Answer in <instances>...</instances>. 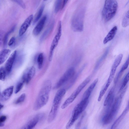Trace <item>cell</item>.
Listing matches in <instances>:
<instances>
[{
  "mask_svg": "<svg viewBox=\"0 0 129 129\" xmlns=\"http://www.w3.org/2000/svg\"><path fill=\"white\" fill-rule=\"evenodd\" d=\"M18 4L23 9H25V5L22 0H12Z\"/></svg>",
  "mask_w": 129,
  "mask_h": 129,
  "instance_id": "35",
  "label": "cell"
},
{
  "mask_svg": "<svg viewBox=\"0 0 129 129\" xmlns=\"http://www.w3.org/2000/svg\"><path fill=\"white\" fill-rule=\"evenodd\" d=\"M54 25V23L53 22L44 32L40 38V42L45 40L49 36L53 29Z\"/></svg>",
  "mask_w": 129,
  "mask_h": 129,
  "instance_id": "22",
  "label": "cell"
},
{
  "mask_svg": "<svg viewBox=\"0 0 129 129\" xmlns=\"http://www.w3.org/2000/svg\"><path fill=\"white\" fill-rule=\"evenodd\" d=\"M110 84L107 82L104 87L101 90L98 98V101L99 102L101 100Z\"/></svg>",
  "mask_w": 129,
  "mask_h": 129,
  "instance_id": "26",
  "label": "cell"
},
{
  "mask_svg": "<svg viewBox=\"0 0 129 129\" xmlns=\"http://www.w3.org/2000/svg\"><path fill=\"white\" fill-rule=\"evenodd\" d=\"M118 6L116 1L112 0L110 6L103 17L105 22L109 21L114 17L117 11Z\"/></svg>",
  "mask_w": 129,
  "mask_h": 129,
  "instance_id": "9",
  "label": "cell"
},
{
  "mask_svg": "<svg viewBox=\"0 0 129 129\" xmlns=\"http://www.w3.org/2000/svg\"><path fill=\"white\" fill-rule=\"evenodd\" d=\"M36 57L35 60L37 62L39 69H40L42 67L43 63L44 57L43 53H40Z\"/></svg>",
  "mask_w": 129,
  "mask_h": 129,
  "instance_id": "25",
  "label": "cell"
},
{
  "mask_svg": "<svg viewBox=\"0 0 129 129\" xmlns=\"http://www.w3.org/2000/svg\"><path fill=\"white\" fill-rule=\"evenodd\" d=\"M7 117L5 115L0 114V127L4 126V123Z\"/></svg>",
  "mask_w": 129,
  "mask_h": 129,
  "instance_id": "34",
  "label": "cell"
},
{
  "mask_svg": "<svg viewBox=\"0 0 129 129\" xmlns=\"http://www.w3.org/2000/svg\"><path fill=\"white\" fill-rule=\"evenodd\" d=\"M128 65L129 57H128L125 62L122 66L121 69L119 72L116 77L115 80V83H116L118 81L123 72L127 68Z\"/></svg>",
  "mask_w": 129,
  "mask_h": 129,
  "instance_id": "23",
  "label": "cell"
},
{
  "mask_svg": "<svg viewBox=\"0 0 129 129\" xmlns=\"http://www.w3.org/2000/svg\"><path fill=\"white\" fill-rule=\"evenodd\" d=\"M4 35L3 32L0 30V45L3 43Z\"/></svg>",
  "mask_w": 129,
  "mask_h": 129,
  "instance_id": "37",
  "label": "cell"
},
{
  "mask_svg": "<svg viewBox=\"0 0 129 129\" xmlns=\"http://www.w3.org/2000/svg\"><path fill=\"white\" fill-rule=\"evenodd\" d=\"M17 54L16 50L14 51L11 54L6 62L5 68L7 75L9 74L12 70L13 66L16 56Z\"/></svg>",
  "mask_w": 129,
  "mask_h": 129,
  "instance_id": "13",
  "label": "cell"
},
{
  "mask_svg": "<svg viewBox=\"0 0 129 129\" xmlns=\"http://www.w3.org/2000/svg\"><path fill=\"white\" fill-rule=\"evenodd\" d=\"M7 75L5 68L3 67H0V80L4 81Z\"/></svg>",
  "mask_w": 129,
  "mask_h": 129,
  "instance_id": "31",
  "label": "cell"
},
{
  "mask_svg": "<svg viewBox=\"0 0 129 129\" xmlns=\"http://www.w3.org/2000/svg\"><path fill=\"white\" fill-rule=\"evenodd\" d=\"M129 109V104L128 103L125 109L120 115L114 122L112 125L111 128L115 129L121 121L122 120L126 114L128 112Z\"/></svg>",
  "mask_w": 129,
  "mask_h": 129,
  "instance_id": "18",
  "label": "cell"
},
{
  "mask_svg": "<svg viewBox=\"0 0 129 129\" xmlns=\"http://www.w3.org/2000/svg\"><path fill=\"white\" fill-rule=\"evenodd\" d=\"M117 29L116 26L114 27L109 32L103 41V43L106 44L112 40L115 37Z\"/></svg>",
  "mask_w": 129,
  "mask_h": 129,
  "instance_id": "20",
  "label": "cell"
},
{
  "mask_svg": "<svg viewBox=\"0 0 129 129\" xmlns=\"http://www.w3.org/2000/svg\"><path fill=\"white\" fill-rule=\"evenodd\" d=\"M4 106L0 103V110Z\"/></svg>",
  "mask_w": 129,
  "mask_h": 129,
  "instance_id": "39",
  "label": "cell"
},
{
  "mask_svg": "<svg viewBox=\"0 0 129 129\" xmlns=\"http://www.w3.org/2000/svg\"><path fill=\"white\" fill-rule=\"evenodd\" d=\"M114 90L113 88L109 91L105 99L104 102V106H107L108 108L114 102Z\"/></svg>",
  "mask_w": 129,
  "mask_h": 129,
  "instance_id": "16",
  "label": "cell"
},
{
  "mask_svg": "<svg viewBox=\"0 0 129 129\" xmlns=\"http://www.w3.org/2000/svg\"><path fill=\"white\" fill-rule=\"evenodd\" d=\"M62 33L61 22L59 21L58 23L57 33L51 43L49 52L48 60L51 61L52 59L54 50L57 46L60 38Z\"/></svg>",
  "mask_w": 129,
  "mask_h": 129,
  "instance_id": "8",
  "label": "cell"
},
{
  "mask_svg": "<svg viewBox=\"0 0 129 129\" xmlns=\"http://www.w3.org/2000/svg\"><path fill=\"white\" fill-rule=\"evenodd\" d=\"M26 95L25 93L22 94L17 99L15 102V104H18L23 102L25 99Z\"/></svg>",
  "mask_w": 129,
  "mask_h": 129,
  "instance_id": "33",
  "label": "cell"
},
{
  "mask_svg": "<svg viewBox=\"0 0 129 129\" xmlns=\"http://www.w3.org/2000/svg\"><path fill=\"white\" fill-rule=\"evenodd\" d=\"M75 71L74 68L71 67L67 70L54 86L53 89H57L67 82L75 76Z\"/></svg>",
  "mask_w": 129,
  "mask_h": 129,
  "instance_id": "7",
  "label": "cell"
},
{
  "mask_svg": "<svg viewBox=\"0 0 129 129\" xmlns=\"http://www.w3.org/2000/svg\"><path fill=\"white\" fill-rule=\"evenodd\" d=\"M51 87L52 83L50 80H47L44 82L34 104V110H38L47 104Z\"/></svg>",
  "mask_w": 129,
  "mask_h": 129,
  "instance_id": "1",
  "label": "cell"
},
{
  "mask_svg": "<svg viewBox=\"0 0 129 129\" xmlns=\"http://www.w3.org/2000/svg\"><path fill=\"white\" fill-rule=\"evenodd\" d=\"M47 18V16L45 15L40 20L33 30L34 35L37 36L40 33L44 27Z\"/></svg>",
  "mask_w": 129,
  "mask_h": 129,
  "instance_id": "15",
  "label": "cell"
},
{
  "mask_svg": "<svg viewBox=\"0 0 129 129\" xmlns=\"http://www.w3.org/2000/svg\"><path fill=\"white\" fill-rule=\"evenodd\" d=\"M44 117V115L42 113L38 114L28 121L24 126L23 128H33Z\"/></svg>",
  "mask_w": 129,
  "mask_h": 129,
  "instance_id": "11",
  "label": "cell"
},
{
  "mask_svg": "<svg viewBox=\"0 0 129 129\" xmlns=\"http://www.w3.org/2000/svg\"><path fill=\"white\" fill-rule=\"evenodd\" d=\"M129 79V72H128L125 75L119 90V92L121 91L124 88L128 82Z\"/></svg>",
  "mask_w": 129,
  "mask_h": 129,
  "instance_id": "28",
  "label": "cell"
},
{
  "mask_svg": "<svg viewBox=\"0 0 129 129\" xmlns=\"http://www.w3.org/2000/svg\"><path fill=\"white\" fill-rule=\"evenodd\" d=\"M1 92L0 91V96L1 95Z\"/></svg>",
  "mask_w": 129,
  "mask_h": 129,
  "instance_id": "41",
  "label": "cell"
},
{
  "mask_svg": "<svg viewBox=\"0 0 129 129\" xmlns=\"http://www.w3.org/2000/svg\"><path fill=\"white\" fill-rule=\"evenodd\" d=\"M15 38L14 37H12L8 42V44L10 46H12L15 43Z\"/></svg>",
  "mask_w": 129,
  "mask_h": 129,
  "instance_id": "36",
  "label": "cell"
},
{
  "mask_svg": "<svg viewBox=\"0 0 129 129\" xmlns=\"http://www.w3.org/2000/svg\"><path fill=\"white\" fill-rule=\"evenodd\" d=\"M98 80V78H96L90 85L84 93L82 99H89L92 91L96 85Z\"/></svg>",
  "mask_w": 129,
  "mask_h": 129,
  "instance_id": "19",
  "label": "cell"
},
{
  "mask_svg": "<svg viewBox=\"0 0 129 129\" xmlns=\"http://www.w3.org/2000/svg\"><path fill=\"white\" fill-rule=\"evenodd\" d=\"M33 19V15H31L25 20L19 29V36H22L25 33L30 25Z\"/></svg>",
  "mask_w": 129,
  "mask_h": 129,
  "instance_id": "14",
  "label": "cell"
},
{
  "mask_svg": "<svg viewBox=\"0 0 129 129\" xmlns=\"http://www.w3.org/2000/svg\"><path fill=\"white\" fill-rule=\"evenodd\" d=\"M125 91V88L120 95L115 99L112 104L108 108V110L102 119V122L103 124H108L114 118L120 108Z\"/></svg>",
  "mask_w": 129,
  "mask_h": 129,
  "instance_id": "2",
  "label": "cell"
},
{
  "mask_svg": "<svg viewBox=\"0 0 129 129\" xmlns=\"http://www.w3.org/2000/svg\"><path fill=\"white\" fill-rule=\"evenodd\" d=\"M45 6L43 5L41 6L35 16L33 21V24H34L38 21L41 18L43 11Z\"/></svg>",
  "mask_w": 129,
  "mask_h": 129,
  "instance_id": "24",
  "label": "cell"
},
{
  "mask_svg": "<svg viewBox=\"0 0 129 129\" xmlns=\"http://www.w3.org/2000/svg\"><path fill=\"white\" fill-rule=\"evenodd\" d=\"M90 80V78L88 77L84 81L65 101L61 106V108L62 109H65L72 103Z\"/></svg>",
  "mask_w": 129,
  "mask_h": 129,
  "instance_id": "6",
  "label": "cell"
},
{
  "mask_svg": "<svg viewBox=\"0 0 129 129\" xmlns=\"http://www.w3.org/2000/svg\"><path fill=\"white\" fill-rule=\"evenodd\" d=\"M10 53L11 50L8 49H4L0 51V65L6 60Z\"/></svg>",
  "mask_w": 129,
  "mask_h": 129,
  "instance_id": "21",
  "label": "cell"
},
{
  "mask_svg": "<svg viewBox=\"0 0 129 129\" xmlns=\"http://www.w3.org/2000/svg\"><path fill=\"white\" fill-rule=\"evenodd\" d=\"M66 92V90L62 88L59 89L56 93L48 116V121L49 123L52 122L55 118L60 104Z\"/></svg>",
  "mask_w": 129,
  "mask_h": 129,
  "instance_id": "3",
  "label": "cell"
},
{
  "mask_svg": "<svg viewBox=\"0 0 129 129\" xmlns=\"http://www.w3.org/2000/svg\"><path fill=\"white\" fill-rule=\"evenodd\" d=\"M112 1V0H105L104 7L102 11V15L103 17L104 16L110 6Z\"/></svg>",
  "mask_w": 129,
  "mask_h": 129,
  "instance_id": "29",
  "label": "cell"
},
{
  "mask_svg": "<svg viewBox=\"0 0 129 129\" xmlns=\"http://www.w3.org/2000/svg\"><path fill=\"white\" fill-rule=\"evenodd\" d=\"M44 0V1H47V0Z\"/></svg>",
  "mask_w": 129,
  "mask_h": 129,
  "instance_id": "40",
  "label": "cell"
},
{
  "mask_svg": "<svg viewBox=\"0 0 129 129\" xmlns=\"http://www.w3.org/2000/svg\"><path fill=\"white\" fill-rule=\"evenodd\" d=\"M68 1V0H63L61 9L63 8L67 3Z\"/></svg>",
  "mask_w": 129,
  "mask_h": 129,
  "instance_id": "38",
  "label": "cell"
},
{
  "mask_svg": "<svg viewBox=\"0 0 129 129\" xmlns=\"http://www.w3.org/2000/svg\"><path fill=\"white\" fill-rule=\"evenodd\" d=\"M36 69L34 66L27 70L23 74L21 79L25 83L27 84L34 76Z\"/></svg>",
  "mask_w": 129,
  "mask_h": 129,
  "instance_id": "12",
  "label": "cell"
},
{
  "mask_svg": "<svg viewBox=\"0 0 129 129\" xmlns=\"http://www.w3.org/2000/svg\"><path fill=\"white\" fill-rule=\"evenodd\" d=\"M84 10L78 12L73 17L71 22V27L75 32H81L84 29Z\"/></svg>",
  "mask_w": 129,
  "mask_h": 129,
  "instance_id": "5",
  "label": "cell"
},
{
  "mask_svg": "<svg viewBox=\"0 0 129 129\" xmlns=\"http://www.w3.org/2000/svg\"><path fill=\"white\" fill-rule=\"evenodd\" d=\"M62 0H56L55 6V12L57 13L58 12L62 7Z\"/></svg>",
  "mask_w": 129,
  "mask_h": 129,
  "instance_id": "30",
  "label": "cell"
},
{
  "mask_svg": "<svg viewBox=\"0 0 129 129\" xmlns=\"http://www.w3.org/2000/svg\"><path fill=\"white\" fill-rule=\"evenodd\" d=\"M14 87L11 86L5 89L1 93L0 96V100L4 101L8 100L12 95Z\"/></svg>",
  "mask_w": 129,
  "mask_h": 129,
  "instance_id": "17",
  "label": "cell"
},
{
  "mask_svg": "<svg viewBox=\"0 0 129 129\" xmlns=\"http://www.w3.org/2000/svg\"><path fill=\"white\" fill-rule=\"evenodd\" d=\"M122 54H119L116 57L112 66L110 74L107 82L111 84L114 77L116 69L120 63L123 57Z\"/></svg>",
  "mask_w": 129,
  "mask_h": 129,
  "instance_id": "10",
  "label": "cell"
},
{
  "mask_svg": "<svg viewBox=\"0 0 129 129\" xmlns=\"http://www.w3.org/2000/svg\"><path fill=\"white\" fill-rule=\"evenodd\" d=\"M24 83V82L21 79L18 83L15 90V93H17L21 90Z\"/></svg>",
  "mask_w": 129,
  "mask_h": 129,
  "instance_id": "32",
  "label": "cell"
},
{
  "mask_svg": "<svg viewBox=\"0 0 129 129\" xmlns=\"http://www.w3.org/2000/svg\"><path fill=\"white\" fill-rule=\"evenodd\" d=\"M129 11L126 13L125 16L123 19L122 25V26L125 27L129 25Z\"/></svg>",
  "mask_w": 129,
  "mask_h": 129,
  "instance_id": "27",
  "label": "cell"
},
{
  "mask_svg": "<svg viewBox=\"0 0 129 129\" xmlns=\"http://www.w3.org/2000/svg\"><path fill=\"white\" fill-rule=\"evenodd\" d=\"M89 102V99H82L73 109L71 117L67 123L66 128H70L79 118L80 115L87 107Z\"/></svg>",
  "mask_w": 129,
  "mask_h": 129,
  "instance_id": "4",
  "label": "cell"
}]
</instances>
